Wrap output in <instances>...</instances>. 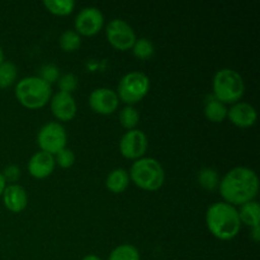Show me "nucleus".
Listing matches in <instances>:
<instances>
[{"mask_svg": "<svg viewBox=\"0 0 260 260\" xmlns=\"http://www.w3.org/2000/svg\"><path fill=\"white\" fill-rule=\"evenodd\" d=\"M218 187L225 202L235 207L255 200L259 193V179L250 168L236 167L226 173Z\"/></svg>", "mask_w": 260, "mask_h": 260, "instance_id": "f257e3e1", "label": "nucleus"}, {"mask_svg": "<svg viewBox=\"0 0 260 260\" xmlns=\"http://www.w3.org/2000/svg\"><path fill=\"white\" fill-rule=\"evenodd\" d=\"M206 225L216 239L222 241L233 240L241 229L238 210L226 202L213 203L208 207L206 212Z\"/></svg>", "mask_w": 260, "mask_h": 260, "instance_id": "f03ea898", "label": "nucleus"}, {"mask_svg": "<svg viewBox=\"0 0 260 260\" xmlns=\"http://www.w3.org/2000/svg\"><path fill=\"white\" fill-rule=\"evenodd\" d=\"M129 180L141 189L155 192L165 182V172L159 161L154 157H141L132 164L129 169Z\"/></svg>", "mask_w": 260, "mask_h": 260, "instance_id": "7ed1b4c3", "label": "nucleus"}, {"mask_svg": "<svg viewBox=\"0 0 260 260\" xmlns=\"http://www.w3.org/2000/svg\"><path fill=\"white\" fill-rule=\"evenodd\" d=\"M52 89L38 76H28L17 83L15 98L27 109H40L50 102Z\"/></svg>", "mask_w": 260, "mask_h": 260, "instance_id": "20e7f679", "label": "nucleus"}, {"mask_svg": "<svg viewBox=\"0 0 260 260\" xmlns=\"http://www.w3.org/2000/svg\"><path fill=\"white\" fill-rule=\"evenodd\" d=\"M213 98L226 104H235L243 98L245 84L238 71L221 69L213 76Z\"/></svg>", "mask_w": 260, "mask_h": 260, "instance_id": "39448f33", "label": "nucleus"}, {"mask_svg": "<svg viewBox=\"0 0 260 260\" xmlns=\"http://www.w3.org/2000/svg\"><path fill=\"white\" fill-rule=\"evenodd\" d=\"M150 90V79L146 74L132 71L126 74L118 83L117 95L127 106L141 102Z\"/></svg>", "mask_w": 260, "mask_h": 260, "instance_id": "423d86ee", "label": "nucleus"}, {"mask_svg": "<svg viewBox=\"0 0 260 260\" xmlns=\"http://www.w3.org/2000/svg\"><path fill=\"white\" fill-rule=\"evenodd\" d=\"M68 134L65 127L58 122H48L41 127L37 135V144L41 151L55 156L60 150L65 149Z\"/></svg>", "mask_w": 260, "mask_h": 260, "instance_id": "0eeeda50", "label": "nucleus"}, {"mask_svg": "<svg viewBox=\"0 0 260 260\" xmlns=\"http://www.w3.org/2000/svg\"><path fill=\"white\" fill-rule=\"evenodd\" d=\"M107 40L112 47L118 51H127L134 47L136 42V33L131 25L123 19H113L106 28Z\"/></svg>", "mask_w": 260, "mask_h": 260, "instance_id": "6e6552de", "label": "nucleus"}, {"mask_svg": "<svg viewBox=\"0 0 260 260\" xmlns=\"http://www.w3.org/2000/svg\"><path fill=\"white\" fill-rule=\"evenodd\" d=\"M75 32L79 36L91 37L101 32L104 25V17L98 8H83L75 18Z\"/></svg>", "mask_w": 260, "mask_h": 260, "instance_id": "1a4fd4ad", "label": "nucleus"}, {"mask_svg": "<svg viewBox=\"0 0 260 260\" xmlns=\"http://www.w3.org/2000/svg\"><path fill=\"white\" fill-rule=\"evenodd\" d=\"M147 150V137L140 129H131L122 136L119 141V151L128 160H139L144 157Z\"/></svg>", "mask_w": 260, "mask_h": 260, "instance_id": "9d476101", "label": "nucleus"}, {"mask_svg": "<svg viewBox=\"0 0 260 260\" xmlns=\"http://www.w3.org/2000/svg\"><path fill=\"white\" fill-rule=\"evenodd\" d=\"M119 99L114 90L109 88L94 89L89 95V106L95 113L102 116L113 114L118 108Z\"/></svg>", "mask_w": 260, "mask_h": 260, "instance_id": "9b49d317", "label": "nucleus"}, {"mask_svg": "<svg viewBox=\"0 0 260 260\" xmlns=\"http://www.w3.org/2000/svg\"><path fill=\"white\" fill-rule=\"evenodd\" d=\"M51 112L61 122H69L75 118L78 106L71 94L58 91L51 99Z\"/></svg>", "mask_w": 260, "mask_h": 260, "instance_id": "f8f14e48", "label": "nucleus"}, {"mask_svg": "<svg viewBox=\"0 0 260 260\" xmlns=\"http://www.w3.org/2000/svg\"><path fill=\"white\" fill-rule=\"evenodd\" d=\"M228 118L239 128H249L256 122V111L251 104L238 102L228 109Z\"/></svg>", "mask_w": 260, "mask_h": 260, "instance_id": "ddd939ff", "label": "nucleus"}, {"mask_svg": "<svg viewBox=\"0 0 260 260\" xmlns=\"http://www.w3.org/2000/svg\"><path fill=\"white\" fill-rule=\"evenodd\" d=\"M55 157L47 152L38 151L28 161V173L36 179H45L55 170Z\"/></svg>", "mask_w": 260, "mask_h": 260, "instance_id": "4468645a", "label": "nucleus"}, {"mask_svg": "<svg viewBox=\"0 0 260 260\" xmlns=\"http://www.w3.org/2000/svg\"><path fill=\"white\" fill-rule=\"evenodd\" d=\"M5 208L13 213H19L25 210L28 196L24 188L19 184H9L5 187L2 194Z\"/></svg>", "mask_w": 260, "mask_h": 260, "instance_id": "2eb2a0df", "label": "nucleus"}, {"mask_svg": "<svg viewBox=\"0 0 260 260\" xmlns=\"http://www.w3.org/2000/svg\"><path fill=\"white\" fill-rule=\"evenodd\" d=\"M128 184H129L128 172L122 169V168H117V169L112 170L106 179L107 189H108L109 192L114 193V194L123 193L124 190L128 188Z\"/></svg>", "mask_w": 260, "mask_h": 260, "instance_id": "dca6fc26", "label": "nucleus"}, {"mask_svg": "<svg viewBox=\"0 0 260 260\" xmlns=\"http://www.w3.org/2000/svg\"><path fill=\"white\" fill-rule=\"evenodd\" d=\"M238 212L241 223L249 226L250 229L259 228L260 207L256 201H250V202L240 206V211H238Z\"/></svg>", "mask_w": 260, "mask_h": 260, "instance_id": "f3484780", "label": "nucleus"}, {"mask_svg": "<svg viewBox=\"0 0 260 260\" xmlns=\"http://www.w3.org/2000/svg\"><path fill=\"white\" fill-rule=\"evenodd\" d=\"M206 118L213 123H221L228 118V108L223 103L218 102L217 99L212 98L207 101L205 106Z\"/></svg>", "mask_w": 260, "mask_h": 260, "instance_id": "a211bd4d", "label": "nucleus"}, {"mask_svg": "<svg viewBox=\"0 0 260 260\" xmlns=\"http://www.w3.org/2000/svg\"><path fill=\"white\" fill-rule=\"evenodd\" d=\"M43 7L53 15L57 17H66L71 14L75 8V2L74 0H45Z\"/></svg>", "mask_w": 260, "mask_h": 260, "instance_id": "6ab92c4d", "label": "nucleus"}, {"mask_svg": "<svg viewBox=\"0 0 260 260\" xmlns=\"http://www.w3.org/2000/svg\"><path fill=\"white\" fill-rule=\"evenodd\" d=\"M108 260H141V256L136 246L131 244H122L112 250Z\"/></svg>", "mask_w": 260, "mask_h": 260, "instance_id": "aec40b11", "label": "nucleus"}, {"mask_svg": "<svg viewBox=\"0 0 260 260\" xmlns=\"http://www.w3.org/2000/svg\"><path fill=\"white\" fill-rule=\"evenodd\" d=\"M18 76V69L10 61H4L0 65V88L5 89L9 88L10 85L14 84Z\"/></svg>", "mask_w": 260, "mask_h": 260, "instance_id": "412c9836", "label": "nucleus"}, {"mask_svg": "<svg viewBox=\"0 0 260 260\" xmlns=\"http://www.w3.org/2000/svg\"><path fill=\"white\" fill-rule=\"evenodd\" d=\"M58 45L65 52H74L81 46V37L75 30H65L58 38Z\"/></svg>", "mask_w": 260, "mask_h": 260, "instance_id": "4be33fe9", "label": "nucleus"}, {"mask_svg": "<svg viewBox=\"0 0 260 260\" xmlns=\"http://www.w3.org/2000/svg\"><path fill=\"white\" fill-rule=\"evenodd\" d=\"M139 121H140V114L135 107L127 106L119 112V122H121L122 127H124L127 131L135 129V127L137 126Z\"/></svg>", "mask_w": 260, "mask_h": 260, "instance_id": "5701e85b", "label": "nucleus"}, {"mask_svg": "<svg viewBox=\"0 0 260 260\" xmlns=\"http://www.w3.org/2000/svg\"><path fill=\"white\" fill-rule=\"evenodd\" d=\"M132 52H134L135 57L139 58V60H149L154 55L155 48L151 41L147 40V38H140L135 42Z\"/></svg>", "mask_w": 260, "mask_h": 260, "instance_id": "b1692460", "label": "nucleus"}, {"mask_svg": "<svg viewBox=\"0 0 260 260\" xmlns=\"http://www.w3.org/2000/svg\"><path fill=\"white\" fill-rule=\"evenodd\" d=\"M198 182L202 185L205 189L213 190L218 187L220 184V179H218V174L215 169L212 168H205L198 174Z\"/></svg>", "mask_w": 260, "mask_h": 260, "instance_id": "393cba45", "label": "nucleus"}, {"mask_svg": "<svg viewBox=\"0 0 260 260\" xmlns=\"http://www.w3.org/2000/svg\"><path fill=\"white\" fill-rule=\"evenodd\" d=\"M53 157H55V164H57L62 169H69L75 162V154L73 150L68 149V147L60 150Z\"/></svg>", "mask_w": 260, "mask_h": 260, "instance_id": "a878e982", "label": "nucleus"}, {"mask_svg": "<svg viewBox=\"0 0 260 260\" xmlns=\"http://www.w3.org/2000/svg\"><path fill=\"white\" fill-rule=\"evenodd\" d=\"M58 88L62 93L71 94L78 88V78L74 74H65L61 78H58Z\"/></svg>", "mask_w": 260, "mask_h": 260, "instance_id": "bb28decb", "label": "nucleus"}, {"mask_svg": "<svg viewBox=\"0 0 260 260\" xmlns=\"http://www.w3.org/2000/svg\"><path fill=\"white\" fill-rule=\"evenodd\" d=\"M58 76H60V73H58V68L55 65H45L41 69V74L38 78L42 79L43 81H46L47 84H53L58 80Z\"/></svg>", "mask_w": 260, "mask_h": 260, "instance_id": "cd10ccee", "label": "nucleus"}, {"mask_svg": "<svg viewBox=\"0 0 260 260\" xmlns=\"http://www.w3.org/2000/svg\"><path fill=\"white\" fill-rule=\"evenodd\" d=\"M2 174H3V177H4L5 182L15 184V182H17V180L20 178V169L18 165H14V164L8 165Z\"/></svg>", "mask_w": 260, "mask_h": 260, "instance_id": "c85d7f7f", "label": "nucleus"}, {"mask_svg": "<svg viewBox=\"0 0 260 260\" xmlns=\"http://www.w3.org/2000/svg\"><path fill=\"white\" fill-rule=\"evenodd\" d=\"M251 236H253V239H254V241H255V243H259V240H260V229L259 228L251 229Z\"/></svg>", "mask_w": 260, "mask_h": 260, "instance_id": "c756f323", "label": "nucleus"}, {"mask_svg": "<svg viewBox=\"0 0 260 260\" xmlns=\"http://www.w3.org/2000/svg\"><path fill=\"white\" fill-rule=\"evenodd\" d=\"M5 187H7V182H5L4 177H3L2 172H0V197H2L3 192H4V189H5Z\"/></svg>", "mask_w": 260, "mask_h": 260, "instance_id": "7c9ffc66", "label": "nucleus"}, {"mask_svg": "<svg viewBox=\"0 0 260 260\" xmlns=\"http://www.w3.org/2000/svg\"><path fill=\"white\" fill-rule=\"evenodd\" d=\"M81 260H102L99 256L94 255V254H89V255H85Z\"/></svg>", "mask_w": 260, "mask_h": 260, "instance_id": "2f4dec72", "label": "nucleus"}, {"mask_svg": "<svg viewBox=\"0 0 260 260\" xmlns=\"http://www.w3.org/2000/svg\"><path fill=\"white\" fill-rule=\"evenodd\" d=\"M5 61V56H4V51H3V48L0 47V65H2L3 62Z\"/></svg>", "mask_w": 260, "mask_h": 260, "instance_id": "473e14b6", "label": "nucleus"}]
</instances>
